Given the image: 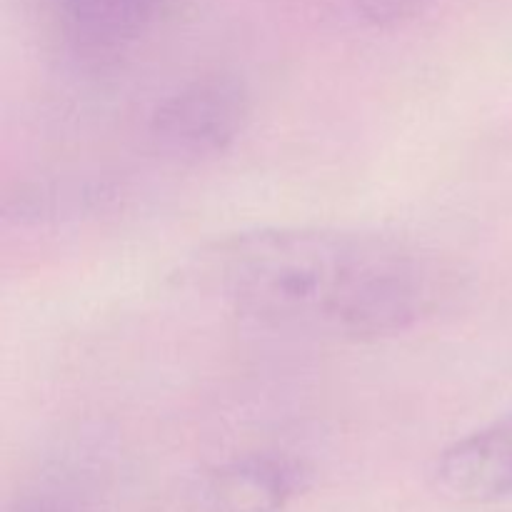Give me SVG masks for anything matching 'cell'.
<instances>
[{"label":"cell","mask_w":512,"mask_h":512,"mask_svg":"<svg viewBox=\"0 0 512 512\" xmlns=\"http://www.w3.org/2000/svg\"><path fill=\"white\" fill-rule=\"evenodd\" d=\"M200 280L258 328L325 340L395 338L433 318L450 278L405 240L343 228H255L200 255Z\"/></svg>","instance_id":"obj_1"},{"label":"cell","mask_w":512,"mask_h":512,"mask_svg":"<svg viewBox=\"0 0 512 512\" xmlns=\"http://www.w3.org/2000/svg\"><path fill=\"white\" fill-rule=\"evenodd\" d=\"M253 115L248 83L235 73H208L170 93L150 115V135L163 153L205 160L233 148Z\"/></svg>","instance_id":"obj_2"},{"label":"cell","mask_w":512,"mask_h":512,"mask_svg":"<svg viewBox=\"0 0 512 512\" xmlns=\"http://www.w3.org/2000/svg\"><path fill=\"white\" fill-rule=\"evenodd\" d=\"M70 50L80 58L108 60L133 48L163 20L173 0H48Z\"/></svg>","instance_id":"obj_4"},{"label":"cell","mask_w":512,"mask_h":512,"mask_svg":"<svg viewBox=\"0 0 512 512\" xmlns=\"http://www.w3.org/2000/svg\"><path fill=\"white\" fill-rule=\"evenodd\" d=\"M113 198V188L103 180H35L5 193L3 218L18 225L78 220L105 210Z\"/></svg>","instance_id":"obj_6"},{"label":"cell","mask_w":512,"mask_h":512,"mask_svg":"<svg viewBox=\"0 0 512 512\" xmlns=\"http://www.w3.org/2000/svg\"><path fill=\"white\" fill-rule=\"evenodd\" d=\"M438 0H353L365 23L375 28H398L428 13Z\"/></svg>","instance_id":"obj_7"},{"label":"cell","mask_w":512,"mask_h":512,"mask_svg":"<svg viewBox=\"0 0 512 512\" xmlns=\"http://www.w3.org/2000/svg\"><path fill=\"white\" fill-rule=\"evenodd\" d=\"M300 483V468L283 455H240L203 480L195 512H285Z\"/></svg>","instance_id":"obj_5"},{"label":"cell","mask_w":512,"mask_h":512,"mask_svg":"<svg viewBox=\"0 0 512 512\" xmlns=\"http://www.w3.org/2000/svg\"><path fill=\"white\" fill-rule=\"evenodd\" d=\"M18 512H65L63 508H60L55 500L50 498H38V500H30V503L20 505Z\"/></svg>","instance_id":"obj_8"},{"label":"cell","mask_w":512,"mask_h":512,"mask_svg":"<svg viewBox=\"0 0 512 512\" xmlns=\"http://www.w3.org/2000/svg\"><path fill=\"white\" fill-rule=\"evenodd\" d=\"M430 483L440 498L455 505L512 500V413L440 450Z\"/></svg>","instance_id":"obj_3"}]
</instances>
